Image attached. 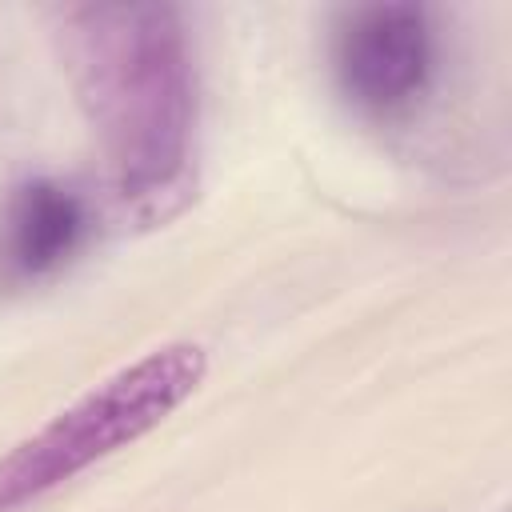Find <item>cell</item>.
<instances>
[{"mask_svg": "<svg viewBox=\"0 0 512 512\" xmlns=\"http://www.w3.org/2000/svg\"><path fill=\"white\" fill-rule=\"evenodd\" d=\"M88 208L56 180L20 184L0 212V260L20 280H40L60 272L84 244Z\"/></svg>", "mask_w": 512, "mask_h": 512, "instance_id": "4", "label": "cell"}, {"mask_svg": "<svg viewBox=\"0 0 512 512\" xmlns=\"http://www.w3.org/2000/svg\"><path fill=\"white\" fill-rule=\"evenodd\" d=\"M64 48L80 104L100 136L120 196L164 212L192 180L196 72L172 4L64 8Z\"/></svg>", "mask_w": 512, "mask_h": 512, "instance_id": "1", "label": "cell"}, {"mask_svg": "<svg viewBox=\"0 0 512 512\" xmlns=\"http://www.w3.org/2000/svg\"><path fill=\"white\" fill-rule=\"evenodd\" d=\"M204 372V348L176 340L100 380L76 404L56 412L40 432L0 456V512H16L48 496L88 464L160 428L204 384Z\"/></svg>", "mask_w": 512, "mask_h": 512, "instance_id": "2", "label": "cell"}, {"mask_svg": "<svg viewBox=\"0 0 512 512\" xmlns=\"http://www.w3.org/2000/svg\"><path fill=\"white\" fill-rule=\"evenodd\" d=\"M332 68L340 92L368 116L408 112L436 68L432 20L420 4L348 8L332 36Z\"/></svg>", "mask_w": 512, "mask_h": 512, "instance_id": "3", "label": "cell"}]
</instances>
